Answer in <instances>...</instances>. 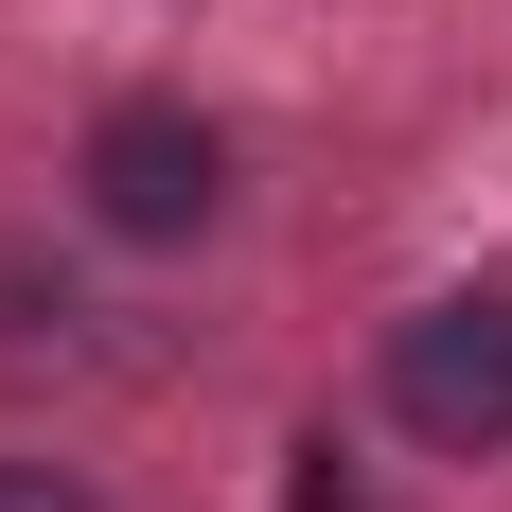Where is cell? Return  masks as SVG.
Instances as JSON below:
<instances>
[{
  "label": "cell",
  "instance_id": "3957f363",
  "mask_svg": "<svg viewBox=\"0 0 512 512\" xmlns=\"http://www.w3.org/2000/svg\"><path fill=\"white\" fill-rule=\"evenodd\" d=\"M0 512H106V495H89L71 460H0Z\"/></svg>",
  "mask_w": 512,
  "mask_h": 512
},
{
  "label": "cell",
  "instance_id": "7a4b0ae2",
  "mask_svg": "<svg viewBox=\"0 0 512 512\" xmlns=\"http://www.w3.org/2000/svg\"><path fill=\"white\" fill-rule=\"evenodd\" d=\"M89 212L124 248H195L212 212H230V142H212L195 106H106L89 124Z\"/></svg>",
  "mask_w": 512,
  "mask_h": 512
},
{
  "label": "cell",
  "instance_id": "6da1fadb",
  "mask_svg": "<svg viewBox=\"0 0 512 512\" xmlns=\"http://www.w3.org/2000/svg\"><path fill=\"white\" fill-rule=\"evenodd\" d=\"M389 424L442 460H512V283H442L389 318Z\"/></svg>",
  "mask_w": 512,
  "mask_h": 512
}]
</instances>
